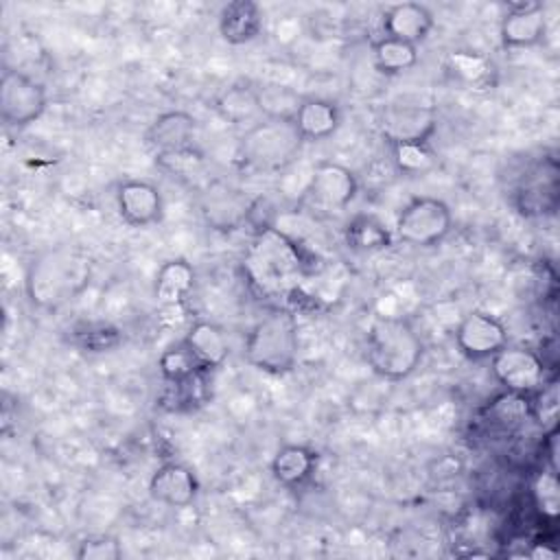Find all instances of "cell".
<instances>
[{
	"mask_svg": "<svg viewBox=\"0 0 560 560\" xmlns=\"http://www.w3.org/2000/svg\"><path fill=\"white\" fill-rule=\"evenodd\" d=\"M365 359L385 381L409 378L424 359V341L407 317H376L365 339Z\"/></svg>",
	"mask_w": 560,
	"mask_h": 560,
	"instance_id": "1",
	"label": "cell"
},
{
	"mask_svg": "<svg viewBox=\"0 0 560 560\" xmlns=\"http://www.w3.org/2000/svg\"><path fill=\"white\" fill-rule=\"evenodd\" d=\"M457 352L468 361H490L510 343L508 326L501 317L488 311L466 313L453 330Z\"/></svg>",
	"mask_w": 560,
	"mask_h": 560,
	"instance_id": "8",
	"label": "cell"
},
{
	"mask_svg": "<svg viewBox=\"0 0 560 560\" xmlns=\"http://www.w3.org/2000/svg\"><path fill=\"white\" fill-rule=\"evenodd\" d=\"M300 335L298 319L289 308H271L245 335V361L269 376H284L298 363Z\"/></svg>",
	"mask_w": 560,
	"mask_h": 560,
	"instance_id": "2",
	"label": "cell"
},
{
	"mask_svg": "<svg viewBox=\"0 0 560 560\" xmlns=\"http://www.w3.org/2000/svg\"><path fill=\"white\" fill-rule=\"evenodd\" d=\"M158 368H160V374H162L164 383H175V381L188 378L195 372L203 370L182 339L162 350V354L158 357Z\"/></svg>",
	"mask_w": 560,
	"mask_h": 560,
	"instance_id": "32",
	"label": "cell"
},
{
	"mask_svg": "<svg viewBox=\"0 0 560 560\" xmlns=\"http://www.w3.org/2000/svg\"><path fill=\"white\" fill-rule=\"evenodd\" d=\"M433 26V11L420 2H396L389 4L381 15V31L385 37L402 39L413 46L422 44Z\"/></svg>",
	"mask_w": 560,
	"mask_h": 560,
	"instance_id": "15",
	"label": "cell"
},
{
	"mask_svg": "<svg viewBox=\"0 0 560 560\" xmlns=\"http://www.w3.org/2000/svg\"><path fill=\"white\" fill-rule=\"evenodd\" d=\"M394 230H389L376 214L357 212L343 228V243L357 254H376L394 245Z\"/></svg>",
	"mask_w": 560,
	"mask_h": 560,
	"instance_id": "22",
	"label": "cell"
},
{
	"mask_svg": "<svg viewBox=\"0 0 560 560\" xmlns=\"http://www.w3.org/2000/svg\"><path fill=\"white\" fill-rule=\"evenodd\" d=\"M304 147L293 118H260L238 138V160L245 168L278 173L295 162Z\"/></svg>",
	"mask_w": 560,
	"mask_h": 560,
	"instance_id": "3",
	"label": "cell"
},
{
	"mask_svg": "<svg viewBox=\"0 0 560 560\" xmlns=\"http://www.w3.org/2000/svg\"><path fill=\"white\" fill-rule=\"evenodd\" d=\"M486 418L490 424L501 427L503 431L518 429L525 420H529V398L503 389V394H499L486 407Z\"/></svg>",
	"mask_w": 560,
	"mask_h": 560,
	"instance_id": "30",
	"label": "cell"
},
{
	"mask_svg": "<svg viewBox=\"0 0 560 560\" xmlns=\"http://www.w3.org/2000/svg\"><path fill=\"white\" fill-rule=\"evenodd\" d=\"M372 66L378 74L383 77H398L409 72L418 59V46L402 42V39H394V37H385L381 35L378 39L372 42Z\"/></svg>",
	"mask_w": 560,
	"mask_h": 560,
	"instance_id": "24",
	"label": "cell"
},
{
	"mask_svg": "<svg viewBox=\"0 0 560 560\" xmlns=\"http://www.w3.org/2000/svg\"><path fill=\"white\" fill-rule=\"evenodd\" d=\"M77 560H120L122 558V545L116 536L107 534H94L83 538L74 549Z\"/></svg>",
	"mask_w": 560,
	"mask_h": 560,
	"instance_id": "34",
	"label": "cell"
},
{
	"mask_svg": "<svg viewBox=\"0 0 560 560\" xmlns=\"http://www.w3.org/2000/svg\"><path fill=\"white\" fill-rule=\"evenodd\" d=\"M523 556H527L532 560H553V558H558V549L549 547L547 542H534L527 551H523Z\"/></svg>",
	"mask_w": 560,
	"mask_h": 560,
	"instance_id": "36",
	"label": "cell"
},
{
	"mask_svg": "<svg viewBox=\"0 0 560 560\" xmlns=\"http://www.w3.org/2000/svg\"><path fill=\"white\" fill-rule=\"evenodd\" d=\"M210 398H212L210 372L199 370L188 378L166 383L160 396V405L173 413H190L201 409L206 402H210Z\"/></svg>",
	"mask_w": 560,
	"mask_h": 560,
	"instance_id": "23",
	"label": "cell"
},
{
	"mask_svg": "<svg viewBox=\"0 0 560 560\" xmlns=\"http://www.w3.org/2000/svg\"><path fill=\"white\" fill-rule=\"evenodd\" d=\"M48 107V90L35 77L4 68L0 77V116L9 129H26L44 116Z\"/></svg>",
	"mask_w": 560,
	"mask_h": 560,
	"instance_id": "6",
	"label": "cell"
},
{
	"mask_svg": "<svg viewBox=\"0 0 560 560\" xmlns=\"http://www.w3.org/2000/svg\"><path fill=\"white\" fill-rule=\"evenodd\" d=\"M514 206L525 217H547L558 208V162L542 158L527 173H523L516 190Z\"/></svg>",
	"mask_w": 560,
	"mask_h": 560,
	"instance_id": "10",
	"label": "cell"
},
{
	"mask_svg": "<svg viewBox=\"0 0 560 560\" xmlns=\"http://www.w3.org/2000/svg\"><path fill=\"white\" fill-rule=\"evenodd\" d=\"M343 122L341 107L324 96H302L293 125L304 142H322L332 138Z\"/></svg>",
	"mask_w": 560,
	"mask_h": 560,
	"instance_id": "16",
	"label": "cell"
},
{
	"mask_svg": "<svg viewBox=\"0 0 560 560\" xmlns=\"http://www.w3.org/2000/svg\"><path fill=\"white\" fill-rule=\"evenodd\" d=\"M182 341L192 352L197 363L208 372L219 370L230 359L228 337L223 328L217 326L214 322H208V319L192 322L188 332L182 337Z\"/></svg>",
	"mask_w": 560,
	"mask_h": 560,
	"instance_id": "21",
	"label": "cell"
},
{
	"mask_svg": "<svg viewBox=\"0 0 560 560\" xmlns=\"http://www.w3.org/2000/svg\"><path fill=\"white\" fill-rule=\"evenodd\" d=\"M378 127L387 147L400 142H431L438 129V112L431 105H387Z\"/></svg>",
	"mask_w": 560,
	"mask_h": 560,
	"instance_id": "12",
	"label": "cell"
},
{
	"mask_svg": "<svg viewBox=\"0 0 560 560\" xmlns=\"http://www.w3.org/2000/svg\"><path fill=\"white\" fill-rule=\"evenodd\" d=\"M197 118L186 109H168L158 114L144 129V144L155 153H175L197 147Z\"/></svg>",
	"mask_w": 560,
	"mask_h": 560,
	"instance_id": "14",
	"label": "cell"
},
{
	"mask_svg": "<svg viewBox=\"0 0 560 560\" xmlns=\"http://www.w3.org/2000/svg\"><path fill=\"white\" fill-rule=\"evenodd\" d=\"M68 341L81 352L103 354L122 343V332L109 322H81L68 330Z\"/></svg>",
	"mask_w": 560,
	"mask_h": 560,
	"instance_id": "27",
	"label": "cell"
},
{
	"mask_svg": "<svg viewBox=\"0 0 560 560\" xmlns=\"http://www.w3.org/2000/svg\"><path fill=\"white\" fill-rule=\"evenodd\" d=\"M147 490L155 503L184 510L197 501L199 479L188 464L168 459L153 470V475L149 477Z\"/></svg>",
	"mask_w": 560,
	"mask_h": 560,
	"instance_id": "13",
	"label": "cell"
},
{
	"mask_svg": "<svg viewBox=\"0 0 560 560\" xmlns=\"http://www.w3.org/2000/svg\"><path fill=\"white\" fill-rule=\"evenodd\" d=\"M317 462L319 455L308 444L289 442L273 453L269 462V472L282 488L300 490L315 477Z\"/></svg>",
	"mask_w": 560,
	"mask_h": 560,
	"instance_id": "17",
	"label": "cell"
},
{
	"mask_svg": "<svg viewBox=\"0 0 560 560\" xmlns=\"http://www.w3.org/2000/svg\"><path fill=\"white\" fill-rule=\"evenodd\" d=\"M219 114L232 122V125H254L256 120L262 118L260 107H258V96L256 88L249 83H238L228 88L219 101H217Z\"/></svg>",
	"mask_w": 560,
	"mask_h": 560,
	"instance_id": "26",
	"label": "cell"
},
{
	"mask_svg": "<svg viewBox=\"0 0 560 560\" xmlns=\"http://www.w3.org/2000/svg\"><path fill=\"white\" fill-rule=\"evenodd\" d=\"M203 212L208 217V223H212L217 230H234L247 219L249 203L241 201L236 190H230L228 186H210L206 192Z\"/></svg>",
	"mask_w": 560,
	"mask_h": 560,
	"instance_id": "25",
	"label": "cell"
},
{
	"mask_svg": "<svg viewBox=\"0 0 560 560\" xmlns=\"http://www.w3.org/2000/svg\"><path fill=\"white\" fill-rule=\"evenodd\" d=\"M446 74L457 81L459 85L468 88V90H492L497 85V66L494 61L479 52V50H468V48H459V50H451L446 55Z\"/></svg>",
	"mask_w": 560,
	"mask_h": 560,
	"instance_id": "20",
	"label": "cell"
},
{
	"mask_svg": "<svg viewBox=\"0 0 560 560\" xmlns=\"http://www.w3.org/2000/svg\"><path fill=\"white\" fill-rule=\"evenodd\" d=\"M453 230V212L440 197L416 195L398 212L394 238L409 247H438Z\"/></svg>",
	"mask_w": 560,
	"mask_h": 560,
	"instance_id": "4",
	"label": "cell"
},
{
	"mask_svg": "<svg viewBox=\"0 0 560 560\" xmlns=\"http://www.w3.org/2000/svg\"><path fill=\"white\" fill-rule=\"evenodd\" d=\"M195 267L186 258H168L164 260L153 280V295L160 306L179 308L186 304L195 289Z\"/></svg>",
	"mask_w": 560,
	"mask_h": 560,
	"instance_id": "19",
	"label": "cell"
},
{
	"mask_svg": "<svg viewBox=\"0 0 560 560\" xmlns=\"http://www.w3.org/2000/svg\"><path fill=\"white\" fill-rule=\"evenodd\" d=\"M532 501L542 518L556 521L560 514V481L558 470L545 466L532 481Z\"/></svg>",
	"mask_w": 560,
	"mask_h": 560,
	"instance_id": "33",
	"label": "cell"
},
{
	"mask_svg": "<svg viewBox=\"0 0 560 560\" xmlns=\"http://www.w3.org/2000/svg\"><path fill=\"white\" fill-rule=\"evenodd\" d=\"M547 37L545 4L538 0L505 2V13L499 22V39L503 48L523 50L542 44Z\"/></svg>",
	"mask_w": 560,
	"mask_h": 560,
	"instance_id": "11",
	"label": "cell"
},
{
	"mask_svg": "<svg viewBox=\"0 0 560 560\" xmlns=\"http://www.w3.org/2000/svg\"><path fill=\"white\" fill-rule=\"evenodd\" d=\"M494 381L505 389L521 396H532L549 378L542 357L525 346H505L490 359Z\"/></svg>",
	"mask_w": 560,
	"mask_h": 560,
	"instance_id": "7",
	"label": "cell"
},
{
	"mask_svg": "<svg viewBox=\"0 0 560 560\" xmlns=\"http://www.w3.org/2000/svg\"><path fill=\"white\" fill-rule=\"evenodd\" d=\"M529 398V420L542 431V435L558 431L560 420V385L556 376H549L540 389Z\"/></svg>",
	"mask_w": 560,
	"mask_h": 560,
	"instance_id": "29",
	"label": "cell"
},
{
	"mask_svg": "<svg viewBox=\"0 0 560 560\" xmlns=\"http://www.w3.org/2000/svg\"><path fill=\"white\" fill-rule=\"evenodd\" d=\"M116 212L129 228L147 230L164 219V197L158 184L140 177L118 182L114 190Z\"/></svg>",
	"mask_w": 560,
	"mask_h": 560,
	"instance_id": "9",
	"label": "cell"
},
{
	"mask_svg": "<svg viewBox=\"0 0 560 560\" xmlns=\"http://www.w3.org/2000/svg\"><path fill=\"white\" fill-rule=\"evenodd\" d=\"M254 88L262 118H293L302 96H298L291 88L278 83H265Z\"/></svg>",
	"mask_w": 560,
	"mask_h": 560,
	"instance_id": "31",
	"label": "cell"
},
{
	"mask_svg": "<svg viewBox=\"0 0 560 560\" xmlns=\"http://www.w3.org/2000/svg\"><path fill=\"white\" fill-rule=\"evenodd\" d=\"M155 164L171 175L188 177V175H192V171H197L203 164V153L197 147H190V149H182L175 153L155 155Z\"/></svg>",
	"mask_w": 560,
	"mask_h": 560,
	"instance_id": "35",
	"label": "cell"
},
{
	"mask_svg": "<svg viewBox=\"0 0 560 560\" xmlns=\"http://www.w3.org/2000/svg\"><path fill=\"white\" fill-rule=\"evenodd\" d=\"M262 9L254 0H234L223 4L217 20L219 35L230 46L254 42L262 33Z\"/></svg>",
	"mask_w": 560,
	"mask_h": 560,
	"instance_id": "18",
	"label": "cell"
},
{
	"mask_svg": "<svg viewBox=\"0 0 560 560\" xmlns=\"http://www.w3.org/2000/svg\"><path fill=\"white\" fill-rule=\"evenodd\" d=\"M361 184L352 168L341 162L322 160L313 166L306 186L302 188L300 203L313 212H341L359 195Z\"/></svg>",
	"mask_w": 560,
	"mask_h": 560,
	"instance_id": "5",
	"label": "cell"
},
{
	"mask_svg": "<svg viewBox=\"0 0 560 560\" xmlns=\"http://www.w3.org/2000/svg\"><path fill=\"white\" fill-rule=\"evenodd\" d=\"M389 155L394 168L407 177L424 175L438 166V153L431 147V142L389 144Z\"/></svg>",
	"mask_w": 560,
	"mask_h": 560,
	"instance_id": "28",
	"label": "cell"
}]
</instances>
